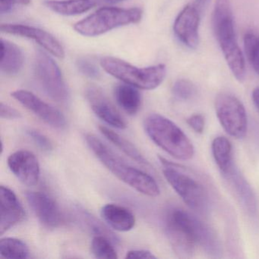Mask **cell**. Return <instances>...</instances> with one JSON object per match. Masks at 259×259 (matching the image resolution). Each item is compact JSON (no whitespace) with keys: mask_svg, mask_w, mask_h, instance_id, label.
Wrapping results in <instances>:
<instances>
[{"mask_svg":"<svg viewBox=\"0 0 259 259\" xmlns=\"http://www.w3.org/2000/svg\"><path fill=\"white\" fill-rule=\"evenodd\" d=\"M166 233L176 251L183 256H189L197 245L206 251L215 254L218 243L214 234L189 212L180 208H174L166 216Z\"/></svg>","mask_w":259,"mask_h":259,"instance_id":"obj_1","label":"cell"},{"mask_svg":"<svg viewBox=\"0 0 259 259\" xmlns=\"http://www.w3.org/2000/svg\"><path fill=\"white\" fill-rule=\"evenodd\" d=\"M84 139L98 160L121 181L147 196L160 195V188L154 177L127 163L94 135L86 134Z\"/></svg>","mask_w":259,"mask_h":259,"instance_id":"obj_2","label":"cell"},{"mask_svg":"<svg viewBox=\"0 0 259 259\" xmlns=\"http://www.w3.org/2000/svg\"><path fill=\"white\" fill-rule=\"evenodd\" d=\"M212 25L232 73L238 81H243L245 77V59L236 40L230 0H216Z\"/></svg>","mask_w":259,"mask_h":259,"instance_id":"obj_3","label":"cell"},{"mask_svg":"<svg viewBox=\"0 0 259 259\" xmlns=\"http://www.w3.org/2000/svg\"><path fill=\"white\" fill-rule=\"evenodd\" d=\"M148 137L159 148L177 160L192 158L195 148L183 130L170 119L157 113L148 115L144 120Z\"/></svg>","mask_w":259,"mask_h":259,"instance_id":"obj_4","label":"cell"},{"mask_svg":"<svg viewBox=\"0 0 259 259\" xmlns=\"http://www.w3.org/2000/svg\"><path fill=\"white\" fill-rule=\"evenodd\" d=\"M162 170L166 181L187 204L188 207L197 211H204L209 203L207 188L192 171L160 157Z\"/></svg>","mask_w":259,"mask_h":259,"instance_id":"obj_5","label":"cell"},{"mask_svg":"<svg viewBox=\"0 0 259 259\" xmlns=\"http://www.w3.org/2000/svg\"><path fill=\"white\" fill-rule=\"evenodd\" d=\"M101 66L105 72L123 83L142 90H154L160 85L166 75L165 65L139 68L120 59L103 57Z\"/></svg>","mask_w":259,"mask_h":259,"instance_id":"obj_6","label":"cell"},{"mask_svg":"<svg viewBox=\"0 0 259 259\" xmlns=\"http://www.w3.org/2000/svg\"><path fill=\"white\" fill-rule=\"evenodd\" d=\"M142 15V10L139 8L104 7L77 22L74 29L84 37H97L115 28L138 23Z\"/></svg>","mask_w":259,"mask_h":259,"instance_id":"obj_7","label":"cell"},{"mask_svg":"<svg viewBox=\"0 0 259 259\" xmlns=\"http://www.w3.org/2000/svg\"><path fill=\"white\" fill-rule=\"evenodd\" d=\"M34 75L42 90L58 103L69 100V92L58 65L45 51L38 50L34 58Z\"/></svg>","mask_w":259,"mask_h":259,"instance_id":"obj_8","label":"cell"},{"mask_svg":"<svg viewBox=\"0 0 259 259\" xmlns=\"http://www.w3.org/2000/svg\"><path fill=\"white\" fill-rule=\"evenodd\" d=\"M215 110L227 134L236 139L245 137L248 126L246 111L236 97L229 93L220 94L215 100Z\"/></svg>","mask_w":259,"mask_h":259,"instance_id":"obj_9","label":"cell"},{"mask_svg":"<svg viewBox=\"0 0 259 259\" xmlns=\"http://www.w3.org/2000/svg\"><path fill=\"white\" fill-rule=\"evenodd\" d=\"M11 95L27 110L34 113L50 126L60 130H65L67 126L66 118L58 109L42 101L32 92L17 90L13 92Z\"/></svg>","mask_w":259,"mask_h":259,"instance_id":"obj_10","label":"cell"},{"mask_svg":"<svg viewBox=\"0 0 259 259\" xmlns=\"http://www.w3.org/2000/svg\"><path fill=\"white\" fill-rule=\"evenodd\" d=\"M1 31L34 40L45 51L57 58L63 59L65 57L64 48L60 42L51 33L45 30L20 24H3Z\"/></svg>","mask_w":259,"mask_h":259,"instance_id":"obj_11","label":"cell"},{"mask_svg":"<svg viewBox=\"0 0 259 259\" xmlns=\"http://www.w3.org/2000/svg\"><path fill=\"white\" fill-rule=\"evenodd\" d=\"M85 98L95 114L101 120L118 130L126 128L125 119L101 89L89 86L85 90Z\"/></svg>","mask_w":259,"mask_h":259,"instance_id":"obj_12","label":"cell"},{"mask_svg":"<svg viewBox=\"0 0 259 259\" xmlns=\"http://www.w3.org/2000/svg\"><path fill=\"white\" fill-rule=\"evenodd\" d=\"M27 201L39 221L45 227L57 228L63 224V213L57 201L42 192H28Z\"/></svg>","mask_w":259,"mask_h":259,"instance_id":"obj_13","label":"cell"},{"mask_svg":"<svg viewBox=\"0 0 259 259\" xmlns=\"http://www.w3.org/2000/svg\"><path fill=\"white\" fill-rule=\"evenodd\" d=\"M8 166L16 178L28 186H35L40 179L38 160L31 151L20 150L9 157Z\"/></svg>","mask_w":259,"mask_h":259,"instance_id":"obj_14","label":"cell"},{"mask_svg":"<svg viewBox=\"0 0 259 259\" xmlns=\"http://www.w3.org/2000/svg\"><path fill=\"white\" fill-rule=\"evenodd\" d=\"M200 16L192 4L186 6L176 18L174 31L177 38L187 48L195 49L198 45Z\"/></svg>","mask_w":259,"mask_h":259,"instance_id":"obj_15","label":"cell"},{"mask_svg":"<svg viewBox=\"0 0 259 259\" xmlns=\"http://www.w3.org/2000/svg\"><path fill=\"white\" fill-rule=\"evenodd\" d=\"M0 234L24 221L25 211L16 193L7 186L0 187Z\"/></svg>","mask_w":259,"mask_h":259,"instance_id":"obj_16","label":"cell"},{"mask_svg":"<svg viewBox=\"0 0 259 259\" xmlns=\"http://www.w3.org/2000/svg\"><path fill=\"white\" fill-rule=\"evenodd\" d=\"M101 214L104 221L116 231H130L136 224V218L133 212L119 204H105L101 208Z\"/></svg>","mask_w":259,"mask_h":259,"instance_id":"obj_17","label":"cell"},{"mask_svg":"<svg viewBox=\"0 0 259 259\" xmlns=\"http://www.w3.org/2000/svg\"><path fill=\"white\" fill-rule=\"evenodd\" d=\"M23 52L22 50L9 40H1L0 70L7 75H15L23 67Z\"/></svg>","mask_w":259,"mask_h":259,"instance_id":"obj_18","label":"cell"},{"mask_svg":"<svg viewBox=\"0 0 259 259\" xmlns=\"http://www.w3.org/2000/svg\"><path fill=\"white\" fill-rule=\"evenodd\" d=\"M99 4V0H46L45 5L51 11L62 16L83 14Z\"/></svg>","mask_w":259,"mask_h":259,"instance_id":"obj_19","label":"cell"},{"mask_svg":"<svg viewBox=\"0 0 259 259\" xmlns=\"http://www.w3.org/2000/svg\"><path fill=\"white\" fill-rule=\"evenodd\" d=\"M137 88L123 83L114 88V97L118 105L128 115H135L140 110L142 95Z\"/></svg>","mask_w":259,"mask_h":259,"instance_id":"obj_20","label":"cell"},{"mask_svg":"<svg viewBox=\"0 0 259 259\" xmlns=\"http://www.w3.org/2000/svg\"><path fill=\"white\" fill-rule=\"evenodd\" d=\"M212 154L221 172L227 175L233 169V146L229 139L218 136L212 142Z\"/></svg>","mask_w":259,"mask_h":259,"instance_id":"obj_21","label":"cell"},{"mask_svg":"<svg viewBox=\"0 0 259 259\" xmlns=\"http://www.w3.org/2000/svg\"><path fill=\"white\" fill-rule=\"evenodd\" d=\"M100 132L103 136L113 144L115 146L120 149L124 154L131 157L133 160H136L141 164L149 166L150 163L144 157L143 154L139 151L137 148L130 141L127 140L122 136H119L117 133L110 130L107 127L101 125L99 127Z\"/></svg>","mask_w":259,"mask_h":259,"instance_id":"obj_22","label":"cell"},{"mask_svg":"<svg viewBox=\"0 0 259 259\" xmlns=\"http://www.w3.org/2000/svg\"><path fill=\"white\" fill-rule=\"evenodd\" d=\"M0 254L7 258H28L30 251L27 244L21 239L6 237L0 240Z\"/></svg>","mask_w":259,"mask_h":259,"instance_id":"obj_23","label":"cell"},{"mask_svg":"<svg viewBox=\"0 0 259 259\" xmlns=\"http://www.w3.org/2000/svg\"><path fill=\"white\" fill-rule=\"evenodd\" d=\"M92 251L97 258L116 259L117 252L110 239L104 235L97 234L92 241Z\"/></svg>","mask_w":259,"mask_h":259,"instance_id":"obj_24","label":"cell"},{"mask_svg":"<svg viewBox=\"0 0 259 259\" xmlns=\"http://www.w3.org/2000/svg\"><path fill=\"white\" fill-rule=\"evenodd\" d=\"M244 48L250 64L259 74V36L254 33H246L244 37Z\"/></svg>","mask_w":259,"mask_h":259,"instance_id":"obj_25","label":"cell"},{"mask_svg":"<svg viewBox=\"0 0 259 259\" xmlns=\"http://www.w3.org/2000/svg\"><path fill=\"white\" fill-rule=\"evenodd\" d=\"M172 94L180 101H189L196 94V88L189 80L179 79L172 86Z\"/></svg>","mask_w":259,"mask_h":259,"instance_id":"obj_26","label":"cell"},{"mask_svg":"<svg viewBox=\"0 0 259 259\" xmlns=\"http://www.w3.org/2000/svg\"><path fill=\"white\" fill-rule=\"evenodd\" d=\"M78 70L84 76L89 78H98L100 77V70L94 62L89 59L79 58L76 61Z\"/></svg>","mask_w":259,"mask_h":259,"instance_id":"obj_27","label":"cell"},{"mask_svg":"<svg viewBox=\"0 0 259 259\" xmlns=\"http://www.w3.org/2000/svg\"><path fill=\"white\" fill-rule=\"evenodd\" d=\"M27 134L30 139L34 142V143L40 148L45 152H51L54 149L53 143L48 139V136L39 132L38 130H29L27 131Z\"/></svg>","mask_w":259,"mask_h":259,"instance_id":"obj_28","label":"cell"},{"mask_svg":"<svg viewBox=\"0 0 259 259\" xmlns=\"http://www.w3.org/2000/svg\"><path fill=\"white\" fill-rule=\"evenodd\" d=\"M188 125L198 134H202L204 133L205 126L204 117L201 114H194L189 116L186 119Z\"/></svg>","mask_w":259,"mask_h":259,"instance_id":"obj_29","label":"cell"},{"mask_svg":"<svg viewBox=\"0 0 259 259\" xmlns=\"http://www.w3.org/2000/svg\"><path fill=\"white\" fill-rule=\"evenodd\" d=\"M31 0H0V13L1 15L11 13L15 5L27 6Z\"/></svg>","mask_w":259,"mask_h":259,"instance_id":"obj_30","label":"cell"},{"mask_svg":"<svg viewBox=\"0 0 259 259\" xmlns=\"http://www.w3.org/2000/svg\"><path fill=\"white\" fill-rule=\"evenodd\" d=\"M0 117L3 119H19L22 118V115L18 110L4 102L0 104Z\"/></svg>","mask_w":259,"mask_h":259,"instance_id":"obj_31","label":"cell"},{"mask_svg":"<svg viewBox=\"0 0 259 259\" xmlns=\"http://www.w3.org/2000/svg\"><path fill=\"white\" fill-rule=\"evenodd\" d=\"M125 258L130 259H152L157 258L151 251L145 249L130 250L126 253Z\"/></svg>","mask_w":259,"mask_h":259,"instance_id":"obj_32","label":"cell"},{"mask_svg":"<svg viewBox=\"0 0 259 259\" xmlns=\"http://www.w3.org/2000/svg\"><path fill=\"white\" fill-rule=\"evenodd\" d=\"M252 101L259 111V88H256L252 92Z\"/></svg>","mask_w":259,"mask_h":259,"instance_id":"obj_33","label":"cell"},{"mask_svg":"<svg viewBox=\"0 0 259 259\" xmlns=\"http://www.w3.org/2000/svg\"><path fill=\"white\" fill-rule=\"evenodd\" d=\"M196 2L198 3V5L199 6H204L207 2H208V0H196Z\"/></svg>","mask_w":259,"mask_h":259,"instance_id":"obj_34","label":"cell"},{"mask_svg":"<svg viewBox=\"0 0 259 259\" xmlns=\"http://www.w3.org/2000/svg\"><path fill=\"white\" fill-rule=\"evenodd\" d=\"M109 2L113 3V4H116V3H120L122 2V1H125V0H107Z\"/></svg>","mask_w":259,"mask_h":259,"instance_id":"obj_35","label":"cell"}]
</instances>
